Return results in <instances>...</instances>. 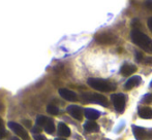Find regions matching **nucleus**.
<instances>
[{
  "label": "nucleus",
  "instance_id": "obj_16",
  "mask_svg": "<svg viewBox=\"0 0 152 140\" xmlns=\"http://www.w3.org/2000/svg\"><path fill=\"white\" fill-rule=\"evenodd\" d=\"M45 128V131H46L48 134H52L53 132L55 131V125H54V121L52 118H49L47 120L46 122V125L44 126Z\"/></svg>",
  "mask_w": 152,
  "mask_h": 140
},
{
  "label": "nucleus",
  "instance_id": "obj_18",
  "mask_svg": "<svg viewBox=\"0 0 152 140\" xmlns=\"http://www.w3.org/2000/svg\"><path fill=\"white\" fill-rule=\"evenodd\" d=\"M47 111H48L49 113H51V114H58L59 109H58V107H57V106H55L53 104H50L48 107H47Z\"/></svg>",
  "mask_w": 152,
  "mask_h": 140
},
{
  "label": "nucleus",
  "instance_id": "obj_21",
  "mask_svg": "<svg viewBox=\"0 0 152 140\" xmlns=\"http://www.w3.org/2000/svg\"><path fill=\"white\" fill-rule=\"evenodd\" d=\"M136 61L138 63H140V62H142L143 60H144V57H143V54L142 53H140V52H136Z\"/></svg>",
  "mask_w": 152,
  "mask_h": 140
},
{
  "label": "nucleus",
  "instance_id": "obj_1",
  "mask_svg": "<svg viewBox=\"0 0 152 140\" xmlns=\"http://www.w3.org/2000/svg\"><path fill=\"white\" fill-rule=\"evenodd\" d=\"M130 37H132V41L134 44H137L139 48H141L148 54H152V39L145 33H143L139 29L134 28L132 31Z\"/></svg>",
  "mask_w": 152,
  "mask_h": 140
},
{
  "label": "nucleus",
  "instance_id": "obj_5",
  "mask_svg": "<svg viewBox=\"0 0 152 140\" xmlns=\"http://www.w3.org/2000/svg\"><path fill=\"white\" fill-rule=\"evenodd\" d=\"M132 133L137 140H152V130H147V129L138 126H132Z\"/></svg>",
  "mask_w": 152,
  "mask_h": 140
},
{
  "label": "nucleus",
  "instance_id": "obj_19",
  "mask_svg": "<svg viewBox=\"0 0 152 140\" xmlns=\"http://www.w3.org/2000/svg\"><path fill=\"white\" fill-rule=\"evenodd\" d=\"M142 102L145 103V104H149V103L152 102V94H146L142 99Z\"/></svg>",
  "mask_w": 152,
  "mask_h": 140
},
{
  "label": "nucleus",
  "instance_id": "obj_17",
  "mask_svg": "<svg viewBox=\"0 0 152 140\" xmlns=\"http://www.w3.org/2000/svg\"><path fill=\"white\" fill-rule=\"evenodd\" d=\"M47 120H48V118H46V116L44 115H38L37 118H36V125L39 127H42L46 125V122Z\"/></svg>",
  "mask_w": 152,
  "mask_h": 140
},
{
  "label": "nucleus",
  "instance_id": "obj_7",
  "mask_svg": "<svg viewBox=\"0 0 152 140\" xmlns=\"http://www.w3.org/2000/svg\"><path fill=\"white\" fill-rule=\"evenodd\" d=\"M84 98L89 102H93L96 104L102 105L104 107L108 106V100L104 96H102L99 94H87V96H84Z\"/></svg>",
  "mask_w": 152,
  "mask_h": 140
},
{
  "label": "nucleus",
  "instance_id": "obj_14",
  "mask_svg": "<svg viewBox=\"0 0 152 140\" xmlns=\"http://www.w3.org/2000/svg\"><path fill=\"white\" fill-rule=\"evenodd\" d=\"M138 114L141 118H152V108L141 107L138 111Z\"/></svg>",
  "mask_w": 152,
  "mask_h": 140
},
{
  "label": "nucleus",
  "instance_id": "obj_20",
  "mask_svg": "<svg viewBox=\"0 0 152 140\" xmlns=\"http://www.w3.org/2000/svg\"><path fill=\"white\" fill-rule=\"evenodd\" d=\"M4 136H5V129H4L2 121L0 120V139H2Z\"/></svg>",
  "mask_w": 152,
  "mask_h": 140
},
{
  "label": "nucleus",
  "instance_id": "obj_8",
  "mask_svg": "<svg viewBox=\"0 0 152 140\" xmlns=\"http://www.w3.org/2000/svg\"><path fill=\"white\" fill-rule=\"evenodd\" d=\"M67 112L74 118H76V120H78V121H82L83 113H84V112H83L81 107H79V106H77V105H70L67 107Z\"/></svg>",
  "mask_w": 152,
  "mask_h": 140
},
{
  "label": "nucleus",
  "instance_id": "obj_15",
  "mask_svg": "<svg viewBox=\"0 0 152 140\" xmlns=\"http://www.w3.org/2000/svg\"><path fill=\"white\" fill-rule=\"evenodd\" d=\"M84 129L85 131H87V132H98V130H99V127H98V125L96 124L95 122H93V121H88V122H86L84 124Z\"/></svg>",
  "mask_w": 152,
  "mask_h": 140
},
{
  "label": "nucleus",
  "instance_id": "obj_12",
  "mask_svg": "<svg viewBox=\"0 0 152 140\" xmlns=\"http://www.w3.org/2000/svg\"><path fill=\"white\" fill-rule=\"evenodd\" d=\"M84 114L88 120L94 121L96 118H98L100 116V112L96 109H93V108H86L84 110Z\"/></svg>",
  "mask_w": 152,
  "mask_h": 140
},
{
  "label": "nucleus",
  "instance_id": "obj_6",
  "mask_svg": "<svg viewBox=\"0 0 152 140\" xmlns=\"http://www.w3.org/2000/svg\"><path fill=\"white\" fill-rule=\"evenodd\" d=\"M8 128L12 129V132H15V134H17L18 136H20L21 138H23L24 140H28L29 136H28V133L26 132L24 128H23L21 125H19L18 123H15V122H8L7 124Z\"/></svg>",
  "mask_w": 152,
  "mask_h": 140
},
{
  "label": "nucleus",
  "instance_id": "obj_4",
  "mask_svg": "<svg viewBox=\"0 0 152 140\" xmlns=\"http://www.w3.org/2000/svg\"><path fill=\"white\" fill-rule=\"evenodd\" d=\"M111 100L113 102V105H114L115 109L118 112H122L125 109V104H126V96L122 93H119V94H114L111 96Z\"/></svg>",
  "mask_w": 152,
  "mask_h": 140
},
{
  "label": "nucleus",
  "instance_id": "obj_29",
  "mask_svg": "<svg viewBox=\"0 0 152 140\" xmlns=\"http://www.w3.org/2000/svg\"><path fill=\"white\" fill-rule=\"evenodd\" d=\"M56 140H65V139H63V138H57Z\"/></svg>",
  "mask_w": 152,
  "mask_h": 140
},
{
  "label": "nucleus",
  "instance_id": "obj_24",
  "mask_svg": "<svg viewBox=\"0 0 152 140\" xmlns=\"http://www.w3.org/2000/svg\"><path fill=\"white\" fill-rule=\"evenodd\" d=\"M42 127H39V126H37V125H36L35 127H34L33 129H32V132H34V133H36V132H40V131H42Z\"/></svg>",
  "mask_w": 152,
  "mask_h": 140
},
{
  "label": "nucleus",
  "instance_id": "obj_22",
  "mask_svg": "<svg viewBox=\"0 0 152 140\" xmlns=\"http://www.w3.org/2000/svg\"><path fill=\"white\" fill-rule=\"evenodd\" d=\"M144 63L148 66H152V57H147L146 59H144Z\"/></svg>",
  "mask_w": 152,
  "mask_h": 140
},
{
  "label": "nucleus",
  "instance_id": "obj_2",
  "mask_svg": "<svg viewBox=\"0 0 152 140\" xmlns=\"http://www.w3.org/2000/svg\"><path fill=\"white\" fill-rule=\"evenodd\" d=\"M87 84L94 90H97L99 92H111L115 90L114 84L104 79H100V78H88Z\"/></svg>",
  "mask_w": 152,
  "mask_h": 140
},
{
  "label": "nucleus",
  "instance_id": "obj_10",
  "mask_svg": "<svg viewBox=\"0 0 152 140\" xmlns=\"http://www.w3.org/2000/svg\"><path fill=\"white\" fill-rule=\"evenodd\" d=\"M141 76H132L129 79H127V82L124 84V89L125 90H130V89L134 88V87H138L141 84Z\"/></svg>",
  "mask_w": 152,
  "mask_h": 140
},
{
  "label": "nucleus",
  "instance_id": "obj_27",
  "mask_svg": "<svg viewBox=\"0 0 152 140\" xmlns=\"http://www.w3.org/2000/svg\"><path fill=\"white\" fill-rule=\"evenodd\" d=\"M24 124L26 125L27 127H29V128H31V124H30V122H29L28 120H25V121H24Z\"/></svg>",
  "mask_w": 152,
  "mask_h": 140
},
{
  "label": "nucleus",
  "instance_id": "obj_23",
  "mask_svg": "<svg viewBox=\"0 0 152 140\" xmlns=\"http://www.w3.org/2000/svg\"><path fill=\"white\" fill-rule=\"evenodd\" d=\"M147 25H148V28L150 29V31L152 32V17L148 19V21H147Z\"/></svg>",
  "mask_w": 152,
  "mask_h": 140
},
{
  "label": "nucleus",
  "instance_id": "obj_9",
  "mask_svg": "<svg viewBox=\"0 0 152 140\" xmlns=\"http://www.w3.org/2000/svg\"><path fill=\"white\" fill-rule=\"evenodd\" d=\"M59 94L63 99L67 101H70V102H75V101L78 100V96L75 92L68 90V89H60L59 90Z\"/></svg>",
  "mask_w": 152,
  "mask_h": 140
},
{
  "label": "nucleus",
  "instance_id": "obj_30",
  "mask_svg": "<svg viewBox=\"0 0 152 140\" xmlns=\"http://www.w3.org/2000/svg\"><path fill=\"white\" fill-rule=\"evenodd\" d=\"M150 88H152V82H150Z\"/></svg>",
  "mask_w": 152,
  "mask_h": 140
},
{
  "label": "nucleus",
  "instance_id": "obj_25",
  "mask_svg": "<svg viewBox=\"0 0 152 140\" xmlns=\"http://www.w3.org/2000/svg\"><path fill=\"white\" fill-rule=\"evenodd\" d=\"M145 4H146V7L148 8L149 10H152V1H146Z\"/></svg>",
  "mask_w": 152,
  "mask_h": 140
},
{
  "label": "nucleus",
  "instance_id": "obj_11",
  "mask_svg": "<svg viewBox=\"0 0 152 140\" xmlns=\"http://www.w3.org/2000/svg\"><path fill=\"white\" fill-rule=\"evenodd\" d=\"M137 71V66L134 64H124L120 68V73L123 76H129L130 74L134 73Z\"/></svg>",
  "mask_w": 152,
  "mask_h": 140
},
{
  "label": "nucleus",
  "instance_id": "obj_28",
  "mask_svg": "<svg viewBox=\"0 0 152 140\" xmlns=\"http://www.w3.org/2000/svg\"><path fill=\"white\" fill-rule=\"evenodd\" d=\"M12 140H20V139H19L18 137H12Z\"/></svg>",
  "mask_w": 152,
  "mask_h": 140
},
{
  "label": "nucleus",
  "instance_id": "obj_13",
  "mask_svg": "<svg viewBox=\"0 0 152 140\" xmlns=\"http://www.w3.org/2000/svg\"><path fill=\"white\" fill-rule=\"evenodd\" d=\"M58 134L61 137H68L70 135V129L64 123L58 124Z\"/></svg>",
  "mask_w": 152,
  "mask_h": 140
},
{
  "label": "nucleus",
  "instance_id": "obj_3",
  "mask_svg": "<svg viewBox=\"0 0 152 140\" xmlns=\"http://www.w3.org/2000/svg\"><path fill=\"white\" fill-rule=\"evenodd\" d=\"M95 41L99 44H114L117 41V36L110 31L99 32L95 35Z\"/></svg>",
  "mask_w": 152,
  "mask_h": 140
},
{
  "label": "nucleus",
  "instance_id": "obj_26",
  "mask_svg": "<svg viewBox=\"0 0 152 140\" xmlns=\"http://www.w3.org/2000/svg\"><path fill=\"white\" fill-rule=\"evenodd\" d=\"M34 139L35 140H46L42 135H35V136H34Z\"/></svg>",
  "mask_w": 152,
  "mask_h": 140
}]
</instances>
